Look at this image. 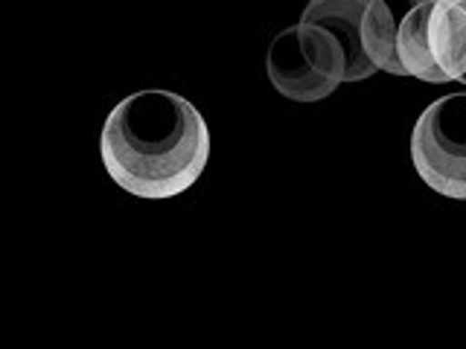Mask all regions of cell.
Masks as SVG:
<instances>
[{"label":"cell","mask_w":466,"mask_h":349,"mask_svg":"<svg viewBox=\"0 0 466 349\" xmlns=\"http://www.w3.org/2000/svg\"><path fill=\"white\" fill-rule=\"evenodd\" d=\"M99 157L108 178L128 195L175 198L208 169L210 128L181 94L137 91L106 116Z\"/></svg>","instance_id":"1"},{"label":"cell","mask_w":466,"mask_h":349,"mask_svg":"<svg viewBox=\"0 0 466 349\" xmlns=\"http://www.w3.org/2000/svg\"><path fill=\"white\" fill-rule=\"evenodd\" d=\"M266 70L274 91L291 102H320L353 82L341 41L315 21H298L274 35Z\"/></svg>","instance_id":"2"},{"label":"cell","mask_w":466,"mask_h":349,"mask_svg":"<svg viewBox=\"0 0 466 349\" xmlns=\"http://www.w3.org/2000/svg\"><path fill=\"white\" fill-rule=\"evenodd\" d=\"M434 4L437 0H370L364 12V47L376 70L429 85L446 82L429 41Z\"/></svg>","instance_id":"3"},{"label":"cell","mask_w":466,"mask_h":349,"mask_svg":"<svg viewBox=\"0 0 466 349\" xmlns=\"http://www.w3.org/2000/svg\"><path fill=\"white\" fill-rule=\"evenodd\" d=\"M411 160L431 193L466 201V91L434 99L417 116Z\"/></svg>","instance_id":"4"},{"label":"cell","mask_w":466,"mask_h":349,"mask_svg":"<svg viewBox=\"0 0 466 349\" xmlns=\"http://www.w3.org/2000/svg\"><path fill=\"white\" fill-rule=\"evenodd\" d=\"M370 0H309L303 6L300 21H315L327 26L329 33L341 41V47L350 58L353 82H364L376 73L368 47H364V12Z\"/></svg>","instance_id":"5"},{"label":"cell","mask_w":466,"mask_h":349,"mask_svg":"<svg viewBox=\"0 0 466 349\" xmlns=\"http://www.w3.org/2000/svg\"><path fill=\"white\" fill-rule=\"evenodd\" d=\"M429 41L446 82L466 85V0H437Z\"/></svg>","instance_id":"6"}]
</instances>
